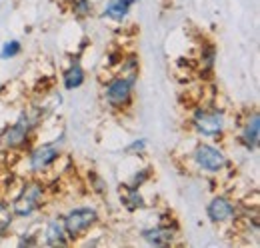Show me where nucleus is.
Listing matches in <instances>:
<instances>
[{
	"instance_id": "16",
	"label": "nucleus",
	"mask_w": 260,
	"mask_h": 248,
	"mask_svg": "<svg viewBox=\"0 0 260 248\" xmlns=\"http://www.w3.org/2000/svg\"><path fill=\"white\" fill-rule=\"evenodd\" d=\"M16 218L12 214V208H10V202L6 198H0V238L8 236V232L12 230Z\"/></svg>"
},
{
	"instance_id": "5",
	"label": "nucleus",
	"mask_w": 260,
	"mask_h": 248,
	"mask_svg": "<svg viewBox=\"0 0 260 248\" xmlns=\"http://www.w3.org/2000/svg\"><path fill=\"white\" fill-rule=\"evenodd\" d=\"M62 144H64V132H60L54 140H44V142L32 144L24 152L26 172L30 176H44V174H48L62 160Z\"/></svg>"
},
{
	"instance_id": "6",
	"label": "nucleus",
	"mask_w": 260,
	"mask_h": 248,
	"mask_svg": "<svg viewBox=\"0 0 260 248\" xmlns=\"http://www.w3.org/2000/svg\"><path fill=\"white\" fill-rule=\"evenodd\" d=\"M136 82H138V78L120 74V72L108 76L102 82V88H100V96H102L104 106L112 112H126L134 102Z\"/></svg>"
},
{
	"instance_id": "20",
	"label": "nucleus",
	"mask_w": 260,
	"mask_h": 248,
	"mask_svg": "<svg viewBox=\"0 0 260 248\" xmlns=\"http://www.w3.org/2000/svg\"><path fill=\"white\" fill-rule=\"evenodd\" d=\"M86 180H88V188L90 192H94L96 196H104L108 192V184H106V178L102 174H98L96 170H90L86 174Z\"/></svg>"
},
{
	"instance_id": "17",
	"label": "nucleus",
	"mask_w": 260,
	"mask_h": 248,
	"mask_svg": "<svg viewBox=\"0 0 260 248\" xmlns=\"http://www.w3.org/2000/svg\"><path fill=\"white\" fill-rule=\"evenodd\" d=\"M120 74H126V76H134L138 78V72H140V58L136 52H124L122 60L116 68Z\"/></svg>"
},
{
	"instance_id": "1",
	"label": "nucleus",
	"mask_w": 260,
	"mask_h": 248,
	"mask_svg": "<svg viewBox=\"0 0 260 248\" xmlns=\"http://www.w3.org/2000/svg\"><path fill=\"white\" fill-rule=\"evenodd\" d=\"M188 126L198 138L222 142L230 126L228 112L216 104H198L192 106L188 114Z\"/></svg>"
},
{
	"instance_id": "3",
	"label": "nucleus",
	"mask_w": 260,
	"mask_h": 248,
	"mask_svg": "<svg viewBox=\"0 0 260 248\" xmlns=\"http://www.w3.org/2000/svg\"><path fill=\"white\" fill-rule=\"evenodd\" d=\"M44 122L34 110H20L12 124L0 132V144L6 152H26L34 144V134Z\"/></svg>"
},
{
	"instance_id": "13",
	"label": "nucleus",
	"mask_w": 260,
	"mask_h": 248,
	"mask_svg": "<svg viewBox=\"0 0 260 248\" xmlns=\"http://www.w3.org/2000/svg\"><path fill=\"white\" fill-rule=\"evenodd\" d=\"M140 0H108L102 10H100V16L104 20H110L114 24H122L126 18H128L130 10L138 4Z\"/></svg>"
},
{
	"instance_id": "21",
	"label": "nucleus",
	"mask_w": 260,
	"mask_h": 248,
	"mask_svg": "<svg viewBox=\"0 0 260 248\" xmlns=\"http://www.w3.org/2000/svg\"><path fill=\"white\" fill-rule=\"evenodd\" d=\"M152 178V166H142V168H136L130 176V180L126 182L128 186H134V188H142L144 184H148Z\"/></svg>"
},
{
	"instance_id": "14",
	"label": "nucleus",
	"mask_w": 260,
	"mask_h": 248,
	"mask_svg": "<svg viewBox=\"0 0 260 248\" xmlns=\"http://www.w3.org/2000/svg\"><path fill=\"white\" fill-rule=\"evenodd\" d=\"M120 204L126 212H140V210L148 208V202H146L142 190L128 186L126 182L120 184Z\"/></svg>"
},
{
	"instance_id": "22",
	"label": "nucleus",
	"mask_w": 260,
	"mask_h": 248,
	"mask_svg": "<svg viewBox=\"0 0 260 248\" xmlns=\"http://www.w3.org/2000/svg\"><path fill=\"white\" fill-rule=\"evenodd\" d=\"M148 150V140L144 136H138V138H132L128 144L124 146V154L126 156H144Z\"/></svg>"
},
{
	"instance_id": "8",
	"label": "nucleus",
	"mask_w": 260,
	"mask_h": 248,
	"mask_svg": "<svg viewBox=\"0 0 260 248\" xmlns=\"http://www.w3.org/2000/svg\"><path fill=\"white\" fill-rule=\"evenodd\" d=\"M204 212H206L208 222L214 224V226H226V224H232V222H236V220L242 218L240 204H238L232 196L224 194V192L214 194V196L206 202Z\"/></svg>"
},
{
	"instance_id": "25",
	"label": "nucleus",
	"mask_w": 260,
	"mask_h": 248,
	"mask_svg": "<svg viewBox=\"0 0 260 248\" xmlns=\"http://www.w3.org/2000/svg\"><path fill=\"white\" fill-rule=\"evenodd\" d=\"M0 90H2V80H0Z\"/></svg>"
},
{
	"instance_id": "24",
	"label": "nucleus",
	"mask_w": 260,
	"mask_h": 248,
	"mask_svg": "<svg viewBox=\"0 0 260 248\" xmlns=\"http://www.w3.org/2000/svg\"><path fill=\"white\" fill-rule=\"evenodd\" d=\"M122 56H124V50H120V48L110 50V52L106 54V64H108L110 68H118V64H120V60H122Z\"/></svg>"
},
{
	"instance_id": "4",
	"label": "nucleus",
	"mask_w": 260,
	"mask_h": 248,
	"mask_svg": "<svg viewBox=\"0 0 260 248\" xmlns=\"http://www.w3.org/2000/svg\"><path fill=\"white\" fill-rule=\"evenodd\" d=\"M190 162L204 176H220L226 170H230V166H232L230 156L224 150V146L220 142H214V140L196 142L192 152H190Z\"/></svg>"
},
{
	"instance_id": "11",
	"label": "nucleus",
	"mask_w": 260,
	"mask_h": 248,
	"mask_svg": "<svg viewBox=\"0 0 260 248\" xmlns=\"http://www.w3.org/2000/svg\"><path fill=\"white\" fill-rule=\"evenodd\" d=\"M138 236L144 244L148 246H154V248H164V246H172L176 244V236L178 232L164 226V224H152V226H144L138 230Z\"/></svg>"
},
{
	"instance_id": "2",
	"label": "nucleus",
	"mask_w": 260,
	"mask_h": 248,
	"mask_svg": "<svg viewBox=\"0 0 260 248\" xmlns=\"http://www.w3.org/2000/svg\"><path fill=\"white\" fill-rule=\"evenodd\" d=\"M48 198V184L40 176L24 178L14 196L10 198V208L16 220H32L46 204Z\"/></svg>"
},
{
	"instance_id": "15",
	"label": "nucleus",
	"mask_w": 260,
	"mask_h": 248,
	"mask_svg": "<svg viewBox=\"0 0 260 248\" xmlns=\"http://www.w3.org/2000/svg\"><path fill=\"white\" fill-rule=\"evenodd\" d=\"M216 66V44L214 42H204L198 52V72L204 76H210Z\"/></svg>"
},
{
	"instance_id": "7",
	"label": "nucleus",
	"mask_w": 260,
	"mask_h": 248,
	"mask_svg": "<svg viewBox=\"0 0 260 248\" xmlns=\"http://www.w3.org/2000/svg\"><path fill=\"white\" fill-rule=\"evenodd\" d=\"M60 218L70 244H74L100 224V210L94 204H78L68 208L64 214H60Z\"/></svg>"
},
{
	"instance_id": "23",
	"label": "nucleus",
	"mask_w": 260,
	"mask_h": 248,
	"mask_svg": "<svg viewBox=\"0 0 260 248\" xmlns=\"http://www.w3.org/2000/svg\"><path fill=\"white\" fill-rule=\"evenodd\" d=\"M18 238H16V246L20 248H32V246H38L40 244V230L36 232V230H24V232H20V234H16Z\"/></svg>"
},
{
	"instance_id": "18",
	"label": "nucleus",
	"mask_w": 260,
	"mask_h": 248,
	"mask_svg": "<svg viewBox=\"0 0 260 248\" xmlns=\"http://www.w3.org/2000/svg\"><path fill=\"white\" fill-rule=\"evenodd\" d=\"M22 50L24 48H22V42L18 38H8L0 46V60H14V58H18L22 54Z\"/></svg>"
},
{
	"instance_id": "10",
	"label": "nucleus",
	"mask_w": 260,
	"mask_h": 248,
	"mask_svg": "<svg viewBox=\"0 0 260 248\" xmlns=\"http://www.w3.org/2000/svg\"><path fill=\"white\" fill-rule=\"evenodd\" d=\"M40 244L50 248H62L68 246L70 240L66 236L64 224H62V218L60 214H52V216H46L42 222V228H40Z\"/></svg>"
},
{
	"instance_id": "26",
	"label": "nucleus",
	"mask_w": 260,
	"mask_h": 248,
	"mask_svg": "<svg viewBox=\"0 0 260 248\" xmlns=\"http://www.w3.org/2000/svg\"><path fill=\"white\" fill-rule=\"evenodd\" d=\"M0 6H2V0H0Z\"/></svg>"
},
{
	"instance_id": "9",
	"label": "nucleus",
	"mask_w": 260,
	"mask_h": 248,
	"mask_svg": "<svg viewBox=\"0 0 260 248\" xmlns=\"http://www.w3.org/2000/svg\"><path fill=\"white\" fill-rule=\"evenodd\" d=\"M238 126V134H236V144L248 152L254 154L258 150L260 144V114L256 108L248 110L246 116L242 118V122H236Z\"/></svg>"
},
{
	"instance_id": "19",
	"label": "nucleus",
	"mask_w": 260,
	"mask_h": 248,
	"mask_svg": "<svg viewBox=\"0 0 260 248\" xmlns=\"http://www.w3.org/2000/svg\"><path fill=\"white\" fill-rule=\"evenodd\" d=\"M70 12L80 20L90 18L94 14V2L92 0H72L70 2Z\"/></svg>"
},
{
	"instance_id": "12",
	"label": "nucleus",
	"mask_w": 260,
	"mask_h": 248,
	"mask_svg": "<svg viewBox=\"0 0 260 248\" xmlns=\"http://www.w3.org/2000/svg\"><path fill=\"white\" fill-rule=\"evenodd\" d=\"M60 80H62V88H64L66 92H74V90H78L86 82V70H84V66H82V62H80L78 56L70 58L68 66L60 74Z\"/></svg>"
}]
</instances>
